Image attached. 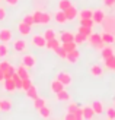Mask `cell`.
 Segmentation results:
<instances>
[{
    "instance_id": "8d00e7d4",
    "label": "cell",
    "mask_w": 115,
    "mask_h": 120,
    "mask_svg": "<svg viewBox=\"0 0 115 120\" xmlns=\"http://www.w3.org/2000/svg\"><path fill=\"white\" fill-rule=\"evenodd\" d=\"M3 73H4V79H9V78L13 76V73H16V68H15L13 64H10V68L7 70H4Z\"/></svg>"
},
{
    "instance_id": "8992f818",
    "label": "cell",
    "mask_w": 115,
    "mask_h": 120,
    "mask_svg": "<svg viewBox=\"0 0 115 120\" xmlns=\"http://www.w3.org/2000/svg\"><path fill=\"white\" fill-rule=\"evenodd\" d=\"M17 32L21 34V37H28V35H31V32H32V25H28V23H25L23 21H21L17 23Z\"/></svg>"
},
{
    "instance_id": "44dd1931",
    "label": "cell",
    "mask_w": 115,
    "mask_h": 120,
    "mask_svg": "<svg viewBox=\"0 0 115 120\" xmlns=\"http://www.w3.org/2000/svg\"><path fill=\"white\" fill-rule=\"evenodd\" d=\"M12 110V101L10 100H0V111L10 113Z\"/></svg>"
},
{
    "instance_id": "6da1fadb",
    "label": "cell",
    "mask_w": 115,
    "mask_h": 120,
    "mask_svg": "<svg viewBox=\"0 0 115 120\" xmlns=\"http://www.w3.org/2000/svg\"><path fill=\"white\" fill-rule=\"evenodd\" d=\"M102 25H104L105 32H111L115 35V16H106L102 22Z\"/></svg>"
},
{
    "instance_id": "816d5d0a",
    "label": "cell",
    "mask_w": 115,
    "mask_h": 120,
    "mask_svg": "<svg viewBox=\"0 0 115 120\" xmlns=\"http://www.w3.org/2000/svg\"><path fill=\"white\" fill-rule=\"evenodd\" d=\"M104 4L108 6V8H112V6L115 4V0H104Z\"/></svg>"
},
{
    "instance_id": "7dc6e473",
    "label": "cell",
    "mask_w": 115,
    "mask_h": 120,
    "mask_svg": "<svg viewBox=\"0 0 115 120\" xmlns=\"http://www.w3.org/2000/svg\"><path fill=\"white\" fill-rule=\"evenodd\" d=\"M77 107H79V105H77L76 103H70V104H69V107H67V111H69V113H74Z\"/></svg>"
},
{
    "instance_id": "52a82bcc",
    "label": "cell",
    "mask_w": 115,
    "mask_h": 120,
    "mask_svg": "<svg viewBox=\"0 0 115 120\" xmlns=\"http://www.w3.org/2000/svg\"><path fill=\"white\" fill-rule=\"evenodd\" d=\"M57 79L63 83L64 86H70L71 85V82H73V78H71V75L69 73V72H60V73L57 75Z\"/></svg>"
},
{
    "instance_id": "d590c367",
    "label": "cell",
    "mask_w": 115,
    "mask_h": 120,
    "mask_svg": "<svg viewBox=\"0 0 115 120\" xmlns=\"http://www.w3.org/2000/svg\"><path fill=\"white\" fill-rule=\"evenodd\" d=\"M77 32H80V34H83V35H86V37H89V35L92 34V28H90V26H83V25H80V26H79V29H77Z\"/></svg>"
},
{
    "instance_id": "30bf717a",
    "label": "cell",
    "mask_w": 115,
    "mask_h": 120,
    "mask_svg": "<svg viewBox=\"0 0 115 120\" xmlns=\"http://www.w3.org/2000/svg\"><path fill=\"white\" fill-rule=\"evenodd\" d=\"M64 13H66V18H67V21H74L76 18L79 16V12H77V8L71 3V6H69L67 9L64 10Z\"/></svg>"
},
{
    "instance_id": "4fadbf2b",
    "label": "cell",
    "mask_w": 115,
    "mask_h": 120,
    "mask_svg": "<svg viewBox=\"0 0 115 120\" xmlns=\"http://www.w3.org/2000/svg\"><path fill=\"white\" fill-rule=\"evenodd\" d=\"M70 41H74V34L70 31H64L60 34V43H70Z\"/></svg>"
},
{
    "instance_id": "ac0fdd59",
    "label": "cell",
    "mask_w": 115,
    "mask_h": 120,
    "mask_svg": "<svg viewBox=\"0 0 115 120\" xmlns=\"http://www.w3.org/2000/svg\"><path fill=\"white\" fill-rule=\"evenodd\" d=\"M82 110H83V119H86V120H90L95 116V111L92 109V105H84V107H82Z\"/></svg>"
},
{
    "instance_id": "83f0119b",
    "label": "cell",
    "mask_w": 115,
    "mask_h": 120,
    "mask_svg": "<svg viewBox=\"0 0 115 120\" xmlns=\"http://www.w3.org/2000/svg\"><path fill=\"white\" fill-rule=\"evenodd\" d=\"M45 104H47V101H45V98H42V97H37L34 100V109L37 111L41 109V107H44Z\"/></svg>"
},
{
    "instance_id": "8fae6325",
    "label": "cell",
    "mask_w": 115,
    "mask_h": 120,
    "mask_svg": "<svg viewBox=\"0 0 115 120\" xmlns=\"http://www.w3.org/2000/svg\"><path fill=\"white\" fill-rule=\"evenodd\" d=\"M87 43H89V45H90V47H93V49H95V47L98 45V44H101V43H102L101 34H96V32H92V34H90L89 37H87Z\"/></svg>"
},
{
    "instance_id": "e0dca14e",
    "label": "cell",
    "mask_w": 115,
    "mask_h": 120,
    "mask_svg": "<svg viewBox=\"0 0 115 120\" xmlns=\"http://www.w3.org/2000/svg\"><path fill=\"white\" fill-rule=\"evenodd\" d=\"M89 72H90V75H92V76H96V78L104 75V69H102L101 64H92Z\"/></svg>"
},
{
    "instance_id": "e575fe53",
    "label": "cell",
    "mask_w": 115,
    "mask_h": 120,
    "mask_svg": "<svg viewBox=\"0 0 115 120\" xmlns=\"http://www.w3.org/2000/svg\"><path fill=\"white\" fill-rule=\"evenodd\" d=\"M61 45L64 47V50L67 51V53L71 51V50H76V49H77V44L74 43V41H70V43H63Z\"/></svg>"
},
{
    "instance_id": "ab89813d",
    "label": "cell",
    "mask_w": 115,
    "mask_h": 120,
    "mask_svg": "<svg viewBox=\"0 0 115 120\" xmlns=\"http://www.w3.org/2000/svg\"><path fill=\"white\" fill-rule=\"evenodd\" d=\"M80 25H83V26H90V28H93L95 22H93V19H92V18H84V19H80Z\"/></svg>"
},
{
    "instance_id": "836d02e7",
    "label": "cell",
    "mask_w": 115,
    "mask_h": 120,
    "mask_svg": "<svg viewBox=\"0 0 115 120\" xmlns=\"http://www.w3.org/2000/svg\"><path fill=\"white\" fill-rule=\"evenodd\" d=\"M54 53H56V54L60 57V59H64L66 60V56H67V51L64 50V47L63 45H60V47H57L56 50H54Z\"/></svg>"
},
{
    "instance_id": "1f68e13d",
    "label": "cell",
    "mask_w": 115,
    "mask_h": 120,
    "mask_svg": "<svg viewBox=\"0 0 115 120\" xmlns=\"http://www.w3.org/2000/svg\"><path fill=\"white\" fill-rule=\"evenodd\" d=\"M52 16L48 13V12H42V16H41V25H48L51 22Z\"/></svg>"
},
{
    "instance_id": "4dcf8cb0",
    "label": "cell",
    "mask_w": 115,
    "mask_h": 120,
    "mask_svg": "<svg viewBox=\"0 0 115 120\" xmlns=\"http://www.w3.org/2000/svg\"><path fill=\"white\" fill-rule=\"evenodd\" d=\"M87 41V37L86 35H83V34H80V32H77V34H74V43L79 45V44H83V43H86Z\"/></svg>"
},
{
    "instance_id": "f5cc1de1",
    "label": "cell",
    "mask_w": 115,
    "mask_h": 120,
    "mask_svg": "<svg viewBox=\"0 0 115 120\" xmlns=\"http://www.w3.org/2000/svg\"><path fill=\"white\" fill-rule=\"evenodd\" d=\"M4 81V73L2 72V69H0V82H3Z\"/></svg>"
},
{
    "instance_id": "d6986e66",
    "label": "cell",
    "mask_w": 115,
    "mask_h": 120,
    "mask_svg": "<svg viewBox=\"0 0 115 120\" xmlns=\"http://www.w3.org/2000/svg\"><path fill=\"white\" fill-rule=\"evenodd\" d=\"M101 38H102V41H104L105 44H112V43H115V35L114 34H111V32H102L101 34Z\"/></svg>"
},
{
    "instance_id": "d4e9b609",
    "label": "cell",
    "mask_w": 115,
    "mask_h": 120,
    "mask_svg": "<svg viewBox=\"0 0 115 120\" xmlns=\"http://www.w3.org/2000/svg\"><path fill=\"white\" fill-rule=\"evenodd\" d=\"M9 44L6 43H0V59H6L9 56Z\"/></svg>"
},
{
    "instance_id": "603a6c76",
    "label": "cell",
    "mask_w": 115,
    "mask_h": 120,
    "mask_svg": "<svg viewBox=\"0 0 115 120\" xmlns=\"http://www.w3.org/2000/svg\"><path fill=\"white\" fill-rule=\"evenodd\" d=\"M92 109L95 111V114H102L104 110H105V107H104V104H102V101H93V103H92Z\"/></svg>"
},
{
    "instance_id": "7402d4cb",
    "label": "cell",
    "mask_w": 115,
    "mask_h": 120,
    "mask_svg": "<svg viewBox=\"0 0 115 120\" xmlns=\"http://www.w3.org/2000/svg\"><path fill=\"white\" fill-rule=\"evenodd\" d=\"M101 56H102V59H108V57H111V56H114V49L112 47H109V44H106L104 49L101 50Z\"/></svg>"
},
{
    "instance_id": "60d3db41",
    "label": "cell",
    "mask_w": 115,
    "mask_h": 120,
    "mask_svg": "<svg viewBox=\"0 0 115 120\" xmlns=\"http://www.w3.org/2000/svg\"><path fill=\"white\" fill-rule=\"evenodd\" d=\"M31 85H32L31 78H25V79H22V88H21V89H22L23 92H25V91H26V89L31 86Z\"/></svg>"
},
{
    "instance_id": "f546056e",
    "label": "cell",
    "mask_w": 115,
    "mask_h": 120,
    "mask_svg": "<svg viewBox=\"0 0 115 120\" xmlns=\"http://www.w3.org/2000/svg\"><path fill=\"white\" fill-rule=\"evenodd\" d=\"M104 63H105V66L109 70H115V54L111 56V57H108V59H105Z\"/></svg>"
},
{
    "instance_id": "5b68a950",
    "label": "cell",
    "mask_w": 115,
    "mask_h": 120,
    "mask_svg": "<svg viewBox=\"0 0 115 120\" xmlns=\"http://www.w3.org/2000/svg\"><path fill=\"white\" fill-rule=\"evenodd\" d=\"M13 41V34L9 28H2L0 29V43H6L9 44Z\"/></svg>"
},
{
    "instance_id": "2e32d148",
    "label": "cell",
    "mask_w": 115,
    "mask_h": 120,
    "mask_svg": "<svg viewBox=\"0 0 115 120\" xmlns=\"http://www.w3.org/2000/svg\"><path fill=\"white\" fill-rule=\"evenodd\" d=\"M61 45V43H60V40L58 38H52V40H48L47 41V44H45V49L47 50H51V51H54L57 49V47H60Z\"/></svg>"
},
{
    "instance_id": "bcb514c9",
    "label": "cell",
    "mask_w": 115,
    "mask_h": 120,
    "mask_svg": "<svg viewBox=\"0 0 115 120\" xmlns=\"http://www.w3.org/2000/svg\"><path fill=\"white\" fill-rule=\"evenodd\" d=\"M74 117H76V120H82V119H83V110L80 109V107H77V109H76Z\"/></svg>"
},
{
    "instance_id": "d6a6232c",
    "label": "cell",
    "mask_w": 115,
    "mask_h": 120,
    "mask_svg": "<svg viewBox=\"0 0 115 120\" xmlns=\"http://www.w3.org/2000/svg\"><path fill=\"white\" fill-rule=\"evenodd\" d=\"M93 15V10H90V9H83L79 12V18L80 19H84V18H92Z\"/></svg>"
},
{
    "instance_id": "3957f363",
    "label": "cell",
    "mask_w": 115,
    "mask_h": 120,
    "mask_svg": "<svg viewBox=\"0 0 115 120\" xmlns=\"http://www.w3.org/2000/svg\"><path fill=\"white\" fill-rule=\"evenodd\" d=\"M21 63L23 66H26L28 69L35 68V66H37V57H35L34 54H23L21 57Z\"/></svg>"
},
{
    "instance_id": "f35d334b",
    "label": "cell",
    "mask_w": 115,
    "mask_h": 120,
    "mask_svg": "<svg viewBox=\"0 0 115 120\" xmlns=\"http://www.w3.org/2000/svg\"><path fill=\"white\" fill-rule=\"evenodd\" d=\"M12 79H13L15 85H16V89H21V88H22V78H21L19 75H17V73H13Z\"/></svg>"
},
{
    "instance_id": "b9f144b4",
    "label": "cell",
    "mask_w": 115,
    "mask_h": 120,
    "mask_svg": "<svg viewBox=\"0 0 115 120\" xmlns=\"http://www.w3.org/2000/svg\"><path fill=\"white\" fill-rule=\"evenodd\" d=\"M41 16H42V10H35V12H32L34 23H41Z\"/></svg>"
},
{
    "instance_id": "c3c4849f",
    "label": "cell",
    "mask_w": 115,
    "mask_h": 120,
    "mask_svg": "<svg viewBox=\"0 0 115 120\" xmlns=\"http://www.w3.org/2000/svg\"><path fill=\"white\" fill-rule=\"evenodd\" d=\"M4 3L7 6H16L17 3H19V0H4Z\"/></svg>"
},
{
    "instance_id": "cb8c5ba5",
    "label": "cell",
    "mask_w": 115,
    "mask_h": 120,
    "mask_svg": "<svg viewBox=\"0 0 115 120\" xmlns=\"http://www.w3.org/2000/svg\"><path fill=\"white\" fill-rule=\"evenodd\" d=\"M16 73L19 75L22 79H25V78H29V72H28V68L26 66H23L22 63H21V66L19 68H16Z\"/></svg>"
},
{
    "instance_id": "277c9868",
    "label": "cell",
    "mask_w": 115,
    "mask_h": 120,
    "mask_svg": "<svg viewBox=\"0 0 115 120\" xmlns=\"http://www.w3.org/2000/svg\"><path fill=\"white\" fill-rule=\"evenodd\" d=\"M13 50L16 53H25L28 50V43H26V40H23V38H17L13 41Z\"/></svg>"
},
{
    "instance_id": "f907efd6",
    "label": "cell",
    "mask_w": 115,
    "mask_h": 120,
    "mask_svg": "<svg viewBox=\"0 0 115 120\" xmlns=\"http://www.w3.org/2000/svg\"><path fill=\"white\" fill-rule=\"evenodd\" d=\"M4 18H6V9L0 6V21H3Z\"/></svg>"
},
{
    "instance_id": "7a4b0ae2",
    "label": "cell",
    "mask_w": 115,
    "mask_h": 120,
    "mask_svg": "<svg viewBox=\"0 0 115 120\" xmlns=\"http://www.w3.org/2000/svg\"><path fill=\"white\" fill-rule=\"evenodd\" d=\"M31 44L34 47H38V49H45V44H47V40L44 38L42 34H34L31 37Z\"/></svg>"
},
{
    "instance_id": "ba28073f",
    "label": "cell",
    "mask_w": 115,
    "mask_h": 120,
    "mask_svg": "<svg viewBox=\"0 0 115 120\" xmlns=\"http://www.w3.org/2000/svg\"><path fill=\"white\" fill-rule=\"evenodd\" d=\"M105 18H106V13L104 12V9H96V10H93L92 19H93V22L96 23V25H102V22H104Z\"/></svg>"
},
{
    "instance_id": "681fc988",
    "label": "cell",
    "mask_w": 115,
    "mask_h": 120,
    "mask_svg": "<svg viewBox=\"0 0 115 120\" xmlns=\"http://www.w3.org/2000/svg\"><path fill=\"white\" fill-rule=\"evenodd\" d=\"M64 119H66V120H76V117H74V113H69V111H67V114L64 116Z\"/></svg>"
},
{
    "instance_id": "f6af8a7d",
    "label": "cell",
    "mask_w": 115,
    "mask_h": 120,
    "mask_svg": "<svg viewBox=\"0 0 115 120\" xmlns=\"http://www.w3.org/2000/svg\"><path fill=\"white\" fill-rule=\"evenodd\" d=\"M23 22H25V23H28V25H35V23H34V18H32V13L31 15H25V16H23V19H22Z\"/></svg>"
},
{
    "instance_id": "7c38bea8",
    "label": "cell",
    "mask_w": 115,
    "mask_h": 120,
    "mask_svg": "<svg viewBox=\"0 0 115 120\" xmlns=\"http://www.w3.org/2000/svg\"><path fill=\"white\" fill-rule=\"evenodd\" d=\"M64 88H66V86H64L58 79H54V81H51V83H50V89H51V92H54V94L60 92V91H61V89H64Z\"/></svg>"
},
{
    "instance_id": "ee69618b",
    "label": "cell",
    "mask_w": 115,
    "mask_h": 120,
    "mask_svg": "<svg viewBox=\"0 0 115 120\" xmlns=\"http://www.w3.org/2000/svg\"><path fill=\"white\" fill-rule=\"evenodd\" d=\"M10 68V63L7 62L6 59H0V69H2V72H4V70H7Z\"/></svg>"
},
{
    "instance_id": "9a60e30c",
    "label": "cell",
    "mask_w": 115,
    "mask_h": 120,
    "mask_svg": "<svg viewBox=\"0 0 115 120\" xmlns=\"http://www.w3.org/2000/svg\"><path fill=\"white\" fill-rule=\"evenodd\" d=\"M25 94H26V97H28L29 100H32V101L37 98V97H39V95H38V89H37V86H35L34 83L25 91Z\"/></svg>"
},
{
    "instance_id": "5bb4252c",
    "label": "cell",
    "mask_w": 115,
    "mask_h": 120,
    "mask_svg": "<svg viewBox=\"0 0 115 120\" xmlns=\"http://www.w3.org/2000/svg\"><path fill=\"white\" fill-rule=\"evenodd\" d=\"M54 21L57 23H60V25H64V23L67 22V18H66L64 10H57L56 13H54Z\"/></svg>"
},
{
    "instance_id": "9c48e42d",
    "label": "cell",
    "mask_w": 115,
    "mask_h": 120,
    "mask_svg": "<svg viewBox=\"0 0 115 120\" xmlns=\"http://www.w3.org/2000/svg\"><path fill=\"white\" fill-rule=\"evenodd\" d=\"M79 59H80V51L76 49V50H71V51L67 53V56H66V62L70 63V64H76L79 62Z\"/></svg>"
},
{
    "instance_id": "db71d44e",
    "label": "cell",
    "mask_w": 115,
    "mask_h": 120,
    "mask_svg": "<svg viewBox=\"0 0 115 120\" xmlns=\"http://www.w3.org/2000/svg\"><path fill=\"white\" fill-rule=\"evenodd\" d=\"M0 2H2V0H0Z\"/></svg>"
},
{
    "instance_id": "4316f807",
    "label": "cell",
    "mask_w": 115,
    "mask_h": 120,
    "mask_svg": "<svg viewBox=\"0 0 115 120\" xmlns=\"http://www.w3.org/2000/svg\"><path fill=\"white\" fill-rule=\"evenodd\" d=\"M38 113H39V116L42 119H48V117L51 116V109H50V107H47V104H45L44 107H41V109L38 110Z\"/></svg>"
},
{
    "instance_id": "f1b7e54d",
    "label": "cell",
    "mask_w": 115,
    "mask_h": 120,
    "mask_svg": "<svg viewBox=\"0 0 115 120\" xmlns=\"http://www.w3.org/2000/svg\"><path fill=\"white\" fill-rule=\"evenodd\" d=\"M44 38L48 41V40H52V38H57V34H56V31H54L52 28H47L45 31H44Z\"/></svg>"
},
{
    "instance_id": "ffe728a7",
    "label": "cell",
    "mask_w": 115,
    "mask_h": 120,
    "mask_svg": "<svg viewBox=\"0 0 115 120\" xmlns=\"http://www.w3.org/2000/svg\"><path fill=\"white\" fill-rule=\"evenodd\" d=\"M3 83H4V89H6L7 92H15V91H16V85H15V82H13V79H12V78H9V79H4Z\"/></svg>"
},
{
    "instance_id": "74e56055",
    "label": "cell",
    "mask_w": 115,
    "mask_h": 120,
    "mask_svg": "<svg viewBox=\"0 0 115 120\" xmlns=\"http://www.w3.org/2000/svg\"><path fill=\"white\" fill-rule=\"evenodd\" d=\"M57 6H58V10H66L69 6H71V2L70 0H60Z\"/></svg>"
},
{
    "instance_id": "484cf974",
    "label": "cell",
    "mask_w": 115,
    "mask_h": 120,
    "mask_svg": "<svg viewBox=\"0 0 115 120\" xmlns=\"http://www.w3.org/2000/svg\"><path fill=\"white\" fill-rule=\"evenodd\" d=\"M56 95H57V97H56L57 101H70V94L66 91V89H61V91L57 92Z\"/></svg>"
},
{
    "instance_id": "7bdbcfd3",
    "label": "cell",
    "mask_w": 115,
    "mask_h": 120,
    "mask_svg": "<svg viewBox=\"0 0 115 120\" xmlns=\"http://www.w3.org/2000/svg\"><path fill=\"white\" fill-rule=\"evenodd\" d=\"M106 119L108 120H115V109L114 107H108L106 109Z\"/></svg>"
}]
</instances>
